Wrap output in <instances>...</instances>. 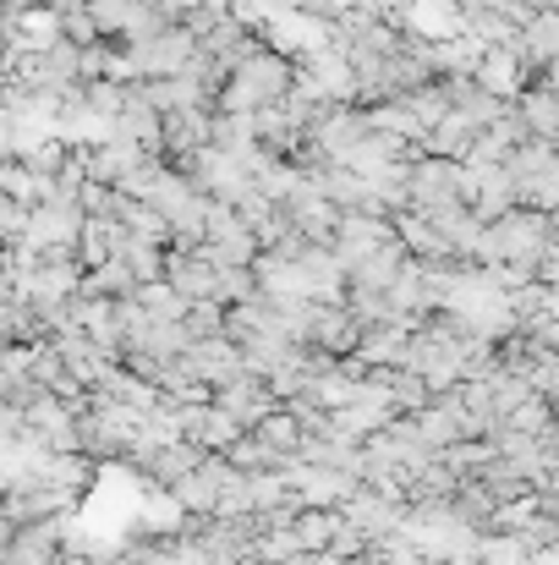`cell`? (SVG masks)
<instances>
[{
	"mask_svg": "<svg viewBox=\"0 0 559 565\" xmlns=\"http://www.w3.org/2000/svg\"><path fill=\"white\" fill-rule=\"evenodd\" d=\"M208 401H214V406H225V412H230L241 428H252L264 412H275V406H280V395L269 390V379H264V374H236L230 384L208 390Z\"/></svg>",
	"mask_w": 559,
	"mask_h": 565,
	"instance_id": "obj_1",
	"label": "cell"
},
{
	"mask_svg": "<svg viewBox=\"0 0 559 565\" xmlns=\"http://www.w3.org/2000/svg\"><path fill=\"white\" fill-rule=\"evenodd\" d=\"M335 522H341V511H335V505H302V511H297V522H291L297 550H302V555H324V550H330Z\"/></svg>",
	"mask_w": 559,
	"mask_h": 565,
	"instance_id": "obj_2",
	"label": "cell"
},
{
	"mask_svg": "<svg viewBox=\"0 0 559 565\" xmlns=\"http://www.w3.org/2000/svg\"><path fill=\"white\" fill-rule=\"evenodd\" d=\"M197 461H203V450H197L192 439H176V445H160V450H149V456H143V472H149L154 483H165V489H171V483H176L182 472H192Z\"/></svg>",
	"mask_w": 559,
	"mask_h": 565,
	"instance_id": "obj_3",
	"label": "cell"
},
{
	"mask_svg": "<svg viewBox=\"0 0 559 565\" xmlns=\"http://www.w3.org/2000/svg\"><path fill=\"white\" fill-rule=\"evenodd\" d=\"M252 434L275 450V456H297V445H302V423H297V412L280 401L275 412H264L258 423H252Z\"/></svg>",
	"mask_w": 559,
	"mask_h": 565,
	"instance_id": "obj_4",
	"label": "cell"
},
{
	"mask_svg": "<svg viewBox=\"0 0 559 565\" xmlns=\"http://www.w3.org/2000/svg\"><path fill=\"white\" fill-rule=\"evenodd\" d=\"M368 550H373L368 533H363L357 522H346V516H341V522H335V533H330V550H324V555H335L341 565H352V561H363Z\"/></svg>",
	"mask_w": 559,
	"mask_h": 565,
	"instance_id": "obj_5",
	"label": "cell"
},
{
	"mask_svg": "<svg viewBox=\"0 0 559 565\" xmlns=\"http://www.w3.org/2000/svg\"><path fill=\"white\" fill-rule=\"evenodd\" d=\"M389 406H395V412H417V406H428V384L411 374V369H389Z\"/></svg>",
	"mask_w": 559,
	"mask_h": 565,
	"instance_id": "obj_6",
	"label": "cell"
},
{
	"mask_svg": "<svg viewBox=\"0 0 559 565\" xmlns=\"http://www.w3.org/2000/svg\"><path fill=\"white\" fill-rule=\"evenodd\" d=\"M483 72H488L483 83H488V88H499V94L522 83V61H516L510 50H499V55H488V61H483Z\"/></svg>",
	"mask_w": 559,
	"mask_h": 565,
	"instance_id": "obj_7",
	"label": "cell"
},
{
	"mask_svg": "<svg viewBox=\"0 0 559 565\" xmlns=\"http://www.w3.org/2000/svg\"><path fill=\"white\" fill-rule=\"evenodd\" d=\"M0 231H6V236L28 231V214H22V203H0Z\"/></svg>",
	"mask_w": 559,
	"mask_h": 565,
	"instance_id": "obj_8",
	"label": "cell"
},
{
	"mask_svg": "<svg viewBox=\"0 0 559 565\" xmlns=\"http://www.w3.org/2000/svg\"><path fill=\"white\" fill-rule=\"evenodd\" d=\"M0 565H6V555H0Z\"/></svg>",
	"mask_w": 559,
	"mask_h": 565,
	"instance_id": "obj_9",
	"label": "cell"
}]
</instances>
